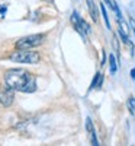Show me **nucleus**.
Instances as JSON below:
<instances>
[{
  "mask_svg": "<svg viewBox=\"0 0 135 146\" xmlns=\"http://www.w3.org/2000/svg\"><path fill=\"white\" fill-rule=\"evenodd\" d=\"M5 82L13 91L31 94L36 89V79L25 69H10L5 73Z\"/></svg>",
  "mask_w": 135,
  "mask_h": 146,
  "instance_id": "obj_1",
  "label": "nucleus"
},
{
  "mask_svg": "<svg viewBox=\"0 0 135 146\" xmlns=\"http://www.w3.org/2000/svg\"><path fill=\"white\" fill-rule=\"evenodd\" d=\"M9 58L12 60V62H15V63L36 64V63H39L41 56H39V53H36V51H31V48L29 50H20V48H18V51H13Z\"/></svg>",
  "mask_w": 135,
  "mask_h": 146,
  "instance_id": "obj_2",
  "label": "nucleus"
},
{
  "mask_svg": "<svg viewBox=\"0 0 135 146\" xmlns=\"http://www.w3.org/2000/svg\"><path fill=\"white\" fill-rule=\"evenodd\" d=\"M45 40V35L42 34H33V35H28V36H23L16 42V48H20V50H29V48L33 47H38L44 42Z\"/></svg>",
  "mask_w": 135,
  "mask_h": 146,
  "instance_id": "obj_3",
  "label": "nucleus"
},
{
  "mask_svg": "<svg viewBox=\"0 0 135 146\" xmlns=\"http://www.w3.org/2000/svg\"><path fill=\"white\" fill-rule=\"evenodd\" d=\"M71 23H73V27L76 28V31L81 36H86L87 34H90V25L77 13V12H73V15H71Z\"/></svg>",
  "mask_w": 135,
  "mask_h": 146,
  "instance_id": "obj_4",
  "label": "nucleus"
},
{
  "mask_svg": "<svg viewBox=\"0 0 135 146\" xmlns=\"http://www.w3.org/2000/svg\"><path fill=\"white\" fill-rule=\"evenodd\" d=\"M13 100H15V94H13V89L9 88L7 85L3 86L0 85V105L2 107H10L13 104Z\"/></svg>",
  "mask_w": 135,
  "mask_h": 146,
  "instance_id": "obj_5",
  "label": "nucleus"
},
{
  "mask_svg": "<svg viewBox=\"0 0 135 146\" xmlns=\"http://www.w3.org/2000/svg\"><path fill=\"white\" fill-rule=\"evenodd\" d=\"M86 129H87V133H89L90 143L94 145V146H97V145H99V140H97L96 131H94V127H93V123H92V120H90V118L86 120Z\"/></svg>",
  "mask_w": 135,
  "mask_h": 146,
  "instance_id": "obj_6",
  "label": "nucleus"
},
{
  "mask_svg": "<svg viewBox=\"0 0 135 146\" xmlns=\"http://www.w3.org/2000/svg\"><path fill=\"white\" fill-rule=\"evenodd\" d=\"M102 83H103V73L100 72H97L96 75H94V79L92 80V85H90V91L92 89H96V88H100L102 86Z\"/></svg>",
  "mask_w": 135,
  "mask_h": 146,
  "instance_id": "obj_7",
  "label": "nucleus"
},
{
  "mask_svg": "<svg viewBox=\"0 0 135 146\" xmlns=\"http://www.w3.org/2000/svg\"><path fill=\"white\" fill-rule=\"evenodd\" d=\"M87 2V7H89V12H90V16L94 22H97V9H96V5L93 0H86Z\"/></svg>",
  "mask_w": 135,
  "mask_h": 146,
  "instance_id": "obj_8",
  "label": "nucleus"
},
{
  "mask_svg": "<svg viewBox=\"0 0 135 146\" xmlns=\"http://www.w3.org/2000/svg\"><path fill=\"white\" fill-rule=\"evenodd\" d=\"M105 2L110 6V9H112V10L115 12V15H116V18H118V19H119V18H122V13H121V10H119V7H118V5H116L115 0H105Z\"/></svg>",
  "mask_w": 135,
  "mask_h": 146,
  "instance_id": "obj_9",
  "label": "nucleus"
},
{
  "mask_svg": "<svg viewBox=\"0 0 135 146\" xmlns=\"http://www.w3.org/2000/svg\"><path fill=\"white\" fill-rule=\"evenodd\" d=\"M109 69H110V73H116L118 70V66H116V60H115V56L113 54H109Z\"/></svg>",
  "mask_w": 135,
  "mask_h": 146,
  "instance_id": "obj_10",
  "label": "nucleus"
},
{
  "mask_svg": "<svg viewBox=\"0 0 135 146\" xmlns=\"http://www.w3.org/2000/svg\"><path fill=\"white\" fill-rule=\"evenodd\" d=\"M100 12H102V16H103V19H105V23H106V28H107V29H112V28H110V22H109V16H107V13H106V9H105V5H103V3H100Z\"/></svg>",
  "mask_w": 135,
  "mask_h": 146,
  "instance_id": "obj_11",
  "label": "nucleus"
},
{
  "mask_svg": "<svg viewBox=\"0 0 135 146\" xmlns=\"http://www.w3.org/2000/svg\"><path fill=\"white\" fill-rule=\"evenodd\" d=\"M128 110L131 114H135V98L134 96H129L128 98Z\"/></svg>",
  "mask_w": 135,
  "mask_h": 146,
  "instance_id": "obj_12",
  "label": "nucleus"
},
{
  "mask_svg": "<svg viewBox=\"0 0 135 146\" xmlns=\"http://www.w3.org/2000/svg\"><path fill=\"white\" fill-rule=\"evenodd\" d=\"M131 78L135 80V69H132V70H131Z\"/></svg>",
  "mask_w": 135,
  "mask_h": 146,
  "instance_id": "obj_13",
  "label": "nucleus"
}]
</instances>
